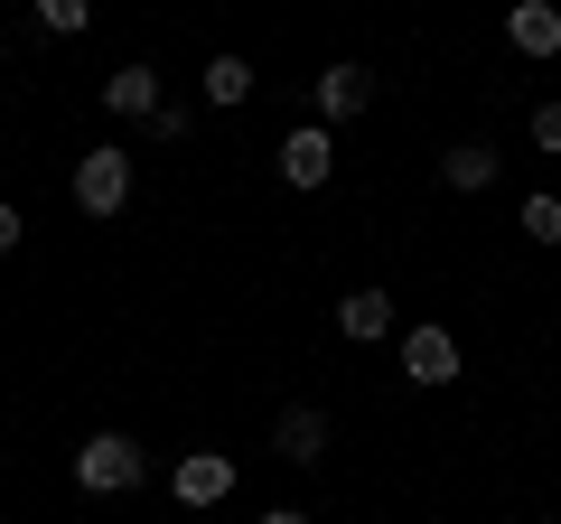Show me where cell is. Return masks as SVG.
I'll use <instances>...</instances> for the list:
<instances>
[{
    "instance_id": "6da1fadb",
    "label": "cell",
    "mask_w": 561,
    "mask_h": 524,
    "mask_svg": "<svg viewBox=\"0 0 561 524\" xmlns=\"http://www.w3.org/2000/svg\"><path fill=\"white\" fill-rule=\"evenodd\" d=\"M140 478H150V459H140V441H122V431H94V441L76 449V487L84 497H131Z\"/></svg>"
},
{
    "instance_id": "7a4b0ae2",
    "label": "cell",
    "mask_w": 561,
    "mask_h": 524,
    "mask_svg": "<svg viewBox=\"0 0 561 524\" xmlns=\"http://www.w3.org/2000/svg\"><path fill=\"white\" fill-rule=\"evenodd\" d=\"M76 206L84 216H122L131 206V160L122 150H84L76 160Z\"/></svg>"
},
{
    "instance_id": "3957f363",
    "label": "cell",
    "mask_w": 561,
    "mask_h": 524,
    "mask_svg": "<svg viewBox=\"0 0 561 524\" xmlns=\"http://www.w3.org/2000/svg\"><path fill=\"white\" fill-rule=\"evenodd\" d=\"M328 169H337V141H328V122H300V132L280 141V179H290V187H328Z\"/></svg>"
},
{
    "instance_id": "277c9868",
    "label": "cell",
    "mask_w": 561,
    "mask_h": 524,
    "mask_svg": "<svg viewBox=\"0 0 561 524\" xmlns=\"http://www.w3.org/2000/svg\"><path fill=\"white\" fill-rule=\"evenodd\" d=\"M402 375L412 384H459V338L449 328H412L402 338Z\"/></svg>"
},
{
    "instance_id": "5b68a950",
    "label": "cell",
    "mask_w": 561,
    "mask_h": 524,
    "mask_svg": "<svg viewBox=\"0 0 561 524\" xmlns=\"http://www.w3.org/2000/svg\"><path fill=\"white\" fill-rule=\"evenodd\" d=\"M272 449H280L290 468H309V459L328 449V412H319V403H290V412L272 422Z\"/></svg>"
},
{
    "instance_id": "8992f818",
    "label": "cell",
    "mask_w": 561,
    "mask_h": 524,
    "mask_svg": "<svg viewBox=\"0 0 561 524\" xmlns=\"http://www.w3.org/2000/svg\"><path fill=\"white\" fill-rule=\"evenodd\" d=\"M365 103H375V76L365 66H328L319 76V122H356Z\"/></svg>"
},
{
    "instance_id": "52a82bcc",
    "label": "cell",
    "mask_w": 561,
    "mask_h": 524,
    "mask_svg": "<svg viewBox=\"0 0 561 524\" xmlns=\"http://www.w3.org/2000/svg\"><path fill=\"white\" fill-rule=\"evenodd\" d=\"M179 505H216L225 487H234V459H225V449H197V459H179Z\"/></svg>"
},
{
    "instance_id": "ba28073f",
    "label": "cell",
    "mask_w": 561,
    "mask_h": 524,
    "mask_svg": "<svg viewBox=\"0 0 561 524\" xmlns=\"http://www.w3.org/2000/svg\"><path fill=\"white\" fill-rule=\"evenodd\" d=\"M103 103H113L122 122H160V66H122V76L103 84Z\"/></svg>"
},
{
    "instance_id": "9c48e42d",
    "label": "cell",
    "mask_w": 561,
    "mask_h": 524,
    "mask_svg": "<svg viewBox=\"0 0 561 524\" xmlns=\"http://www.w3.org/2000/svg\"><path fill=\"white\" fill-rule=\"evenodd\" d=\"M337 328H346V338H393V291H346Z\"/></svg>"
},
{
    "instance_id": "30bf717a",
    "label": "cell",
    "mask_w": 561,
    "mask_h": 524,
    "mask_svg": "<svg viewBox=\"0 0 561 524\" xmlns=\"http://www.w3.org/2000/svg\"><path fill=\"white\" fill-rule=\"evenodd\" d=\"M505 38H515L524 57H561V10H542V0H524L515 20H505Z\"/></svg>"
},
{
    "instance_id": "8fae6325",
    "label": "cell",
    "mask_w": 561,
    "mask_h": 524,
    "mask_svg": "<svg viewBox=\"0 0 561 524\" xmlns=\"http://www.w3.org/2000/svg\"><path fill=\"white\" fill-rule=\"evenodd\" d=\"M440 179H449V187H486V179H496V150H486V141L440 150Z\"/></svg>"
},
{
    "instance_id": "7c38bea8",
    "label": "cell",
    "mask_w": 561,
    "mask_h": 524,
    "mask_svg": "<svg viewBox=\"0 0 561 524\" xmlns=\"http://www.w3.org/2000/svg\"><path fill=\"white\" fill-rule=\"evenodd\" d=\"M243 94H253V66H243V57H216V66H206V103H243Z\"/></svg>"
},
{
    "instance_id": "4fadbf2b",
    "label": "cell",
    "mask_w": 561,
    "mask_h": 524,
    "mask_svg": "<svg viewBox=\"0 0 561 524\" xmlns=\"http://www.w3.org/2000/svg\"><path fill=\"white\" fill-rule=\"evenodd\" d=\"M524 235H534V243H561V197H524Z\"/></svg>"
},
{
    "instance_id": "5bb4252c",
    "label": "cell",
    "mask_w": 561,
    "mask_h": 524,
    "mask_svg": "<svg viewBox=\"0 0 561 524\" xmlns=\"http://www.w3.org/2000/svg\"><path fill=\"white\" fill-rule=\"evenodd\" d=\"M38 20H47V29H57V38H76V29H84V20H94V10H84V0H47Z\"/></svg>"
},
{
    "instance_id": "9a60e30c",
    "label": "cell",
    "mask_w": 561,
    "mask_h": 524,
    "mask_svg": "<svg viewBox=\"0 0 561 524\" xmlns=\"http://www.w3.org/2000/svg\"><path fill=\"white\" fill-rule=\"evenodd\" d=\"M534 141H542V150L561 160V103H534Z\"/></svg>"
},
{
    "instance_id": "2e32d148",
    "label": "cell",
    "mask_w": 561,
    "mask_h": 524,
    "mask_svg": "<svg viewBox=\"0 0 561 524\" xmlns=\"http://www.w3.org/2000/svg\"><path fill=\"white\" fill-rule=\"evenodd\" d=\"M0 253H20V206H0Z\"/></svg>"
},
{
    "instance_id": "e0dca14e",
    "label": "cell",
    "mask_w": 561,
    "mask_h": 524,
    "mask_svg": "<svg viewBox=\"0 0 561 524\" xmlns=\"http://www.w3.org/2000/svg\"><path fill=\"white\" fill-rule=\"evenodd\" d=\"M262 524H309V515H300V505H272V515H262Z\"/></svg>"
}]
</instances>
